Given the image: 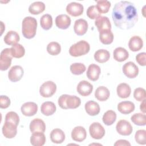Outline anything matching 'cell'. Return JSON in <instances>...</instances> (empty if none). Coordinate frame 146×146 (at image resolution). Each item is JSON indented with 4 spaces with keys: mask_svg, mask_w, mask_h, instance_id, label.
Masks as SVG:
<instances>
[{
    "mask_svg": "<svg viewBox=\"0 0 146 146\" xmlns=\"http://www.w3.org/2000/svg\"><path fill=\"white\" fill-rule=\"evenodd\" d=\"M131 120L135 124L139 126H144L146 124V116L144 113H135L131 116Z\"/></svg>",
    "mask_w": 146,
    "mask_h": 146,
    "instance_id": "37",
    "label": "cell"
},
{
    "mask_svg": "<svg viewBox=\"0 0 146 146\" xmlns=\"http://www.w3.org/2000/svg\"><path fill=\"white\" fill-rule=\"evenodd\" d=\"M139 71L138 67L132 62H127L123 67L124 74L130 79L136 78L139 74Z\"/></svg>",
    "mask_w": 146,
    "mask_h": 146,
    "instance_id": "10",
    "label": "cell"
},
{
    "mask_svg": "<svg viewBox=\"0 0 146 146\" xmlns=\"http://www.w3.org/2000/svg\"><path fill=\"white\" fill-rule=\"evenodd\" d=\"M135 139L139 144L144 145L146 144V131L144 129H139L136 132Z\"/></svg>",
    "mask_w": 146,
    "mask_h": 146,
    "instance_id": "41",
    "label": "cell"
},
{
    "mask_svg": "<svg viewBox=\"0 0 146 146\" xmlns=\"http://www.w3.org/2000/svg\"><path fill=\"white\" fill-rule=\"evenodd\" d=\"M45 9V5L43 2L37 1L31 3L29 7V11L34 15L39 14Z\"/></svg>",
    "mask_w": 146,
    "mask_h": 146,
    "instance_id": "33",
    "label": "cell"
},
{
    "mask_svg": "<svg viewBox=\"0 0 146 146\" xmlns=\"http://www.w3.org/2000/svg\"><path fill=\"white\" fill-rule=\"evenodd\" d=\"M37 28V21L36 19L31 17H25L22 23V33L23 36L27 39L34 38L36 34Z\"/></svg>",
    "mask_w": 146,
    "mask_h": 146,
    "instance_id": "2",
    "label": "cell"
},
{
    "mask_svg": "<svg viewBox=\"0 0 146 146\" xmlns=\"http://www.w3.org/2000/svg\"><path fill=\"white\" fill-rule=\"evenodd\" d=\"M84 11L83 6L78 2H71L66 7V11L72 17L81 15Z\"/></svg>",
    "mask_w": 146,
    "mask_h": 146,
    "instance_id": "12",
    "label": "cell"
},
{
    "mask_svg": "<svg viewBox=\"0 0 146 146\" xmlns=\"http://www.w3.org/2000/svg\"><path fill=\"white\" fill-rule=\"evenodd\" d=\"M102 120L106 125H111L116 120V113L112 110H108L104 113Z\"/></svg>",
    "mask_w": 146,
    "mask_h": 146,
    "instance_id": "34",
    "label": "cell"
},
{
    "mask_svg": "<svg viewBox=\"0 0 146 146\" xmlns=\"http://www.w3.org/2000/svg\"><path fill=\"white\" fill-rule=\"evenodd\" d=\"M85 110L87 114L90 116H96L100 112V107L99 104L93 100L87 102L85 104Z\"/></svg>",
    "mask_w": 146,
    "mask_h": 146,
    "instance_id": "24",
    "label": "cell"
},
{
    "mask_svg": "<svg viewBox=\"0 0 146 146\" xmlns=\"http://www.w3.org/2000/svg\"><path fill=\"white\" fill-rule=\"evenodd\" d=\"M90 49V46L89 43L82 40L72 44L69 49V53L72 56L78 57L87 54Z\"/></svg>",
    "mask_w": 146,
    "mask_h": 146,
    "instance_id": "4",
    "label": "cell"
},
{
    "mask_svg": "<svg viewBox=\"0 0 146 146\" xmlns=\"http://www.w3.org/2000/svg\"><path fill=\"white\" fill-rule=\"evenodd\" d=\"M56 85L52 81H47L43 83L39 88V93L42 97L50 98L56 92Z\"/></svg>",
    "mask_w": 146,
    "mask_h": 146,
    "instance_id": "6",
    "label": "cell"
},
{
    "mask_svg": "<svg viewBox=\"0 0 146 146\" xmlns=\"http://www.w3.org/2000/svg\"><path fill=\"white\" fill-rule=\"evenodd\" d=\"M23 69L20 66H13L8 72V78L12 82H17L20 80L23 75Z\"/></svg>",
    "mask_w": 146,
    "mask_h": 146,
    "instance_id": "11",
    "label": "cell"
},
{
    "mask_svg": "<svg viewBox=\"0 0 146 146\" xmlns=\"http://www.w3.org/2000/svg\"><path fill=\"white\" fill-rule=\"evenodd\" d=\"M88 29V23L83 19H79L75 21L74 30L76 34L81 36L85 34Z\"/></svg>",
    "mask_w": 146,
    "mask_h": 146,
    "instance_id": "17",
    "label": "cell"
},
{
    "mask_svg": "<svg viewBox=\"0 0 146 146\" xmlns=\"http://www.w3.org/2000/svg\"><path fill=\"white\" fill-rule=\"evenodd\" d=\"M87 132L85 128L82 126L75 127L71 132L72 139L78 142H82L86 139Z\"/></svg>",
    "mask_w": 146,
    "mask_h": 146,
    "instance_id": "16",
    "label": "cell"
},
{
    "mask_svg": "<svg viewBox=\"0 0 146 146\" xmlns=\"http://www.w3.org/2000/svg\"><path fill=\"white\" fill-rule=\"evenodd\" d=\"M110 95V92L108 89L104 86H100L98 87L95 92V98L100 102L107 100Z\"/></svg>",
    "mask_w": 146,
    "mask_h": 146,
    "instance_id": "27",
    "label": "cell"
},
{
    "mask_svg": "<svg viewBox=\"0 0 146 146\" xmlns=\"http://www.w3.org/2000/svg\"><path fill=\"white\" fill-rule=\"evenodd\" d=\"M89 132L91 136L95 139H100L105 135V129L102 125L98 122L92 123L89 127Z\"/></svg>",
    "mask_w": 146,
    "mask_h": 146,
    "instance_id": "7",
    "label": "cell"
},
{
    "mask_svg": "<svg viewBox=\"0 0 146 146\" xmlns=\"http://www.w3.org/2000/svg\"><path fill=\"white\" fill-rule=\"evenodd\" d=\"M10 105V99L6 95H1L0 96V107L2 109H5L9 107Z\"/></svg>",
    "mask_w": 146,
    "mask_h": 146,
    "instance_id": "45",
    "label": "cell"
},
{
    "mask_svg": "<svg viewBox=\"0 0 146 146\" xmlns=\"http://www.w3.org/2000/svg\"><path fill=\"white\" fill-rule=\"evenodd\" d=\"M133 96L136 100L139 102H142L144 99H145V90L141 87L136 88L134 91Z\"/></svg>",
    "mask_w": 146,
    "mask_h": 146,
    "instance_id": "43",
    "label": "cell"
},
{
    "mask_svg": "<svg viewBox=\"0 0 146 146\" xmlns=\"http://www.w3.org/2000/svg\"><path fill=\"white\" fill-rule=\"evenodd\" d=\"M76 90L80 95L87 96L90 95L92 92L93 86L86 80H82L78 84Z\"/></svg>",
    "mask_w": 146,
    "mask_h": 146,
    "instance_id": "15",
    "label": "cell"
},
{
    "mask_svg": "<svg viewBox=\"0 0 146 146\" xmlns=\"http://www.w3.org/2000/svg\"><path fill=\"white\" fill-rule=\"evenodd\" d=\"M95 25L97 27L99 32L104 30H111V24L107 17L99 16L95 21Z\"/></svg>",
    "mask_w": 146,
    "mask_h": 146,
    "instance_id": "13",
    "label": "cell"
},
{
    "mask_svg": "<svg viewBox=\"0 0 146 146\" xmlns=\"http://www.w3.org/2000/svg\"><path fill=\"white\" fill-rule=\"evenodd\" d=\"M11 52L13 57L15 58H21L23 57L25 54V48L21 44L17 43L12 46Z\"/></svg>",
    "mask_w": 146,
    "mask_h": 146,
    "instance_id": "36",
    "label": "cell"
},
{
    "mask_svg": "<svg viewBox=\"0 0 146 146\" xmlns=\"http://www.w3.org/2000/svg\"><path fill=\"white\" fill-rule=\"evenodd\" d=\"M140 108L141 111H142L144 113H145V99H144L141 103L140 104Z\"/></svg>",
    "mask_w": 146,
    "mask_h": 146,
    "instance_id": "48",
    "label": "cell"
},
{
    "mask_svg": "<svg viewBox=\"0 0 146 146\" xmlns=\"http://www.w3.org/2000/svg\"><path fill=\"white\" fill-rule=\"evenodd\" d=\"M71 18L67 15L60 14L55 18L56 26L60 29L65 30L68 28L71 25Z\"/></svg>",
    "mask_w": 146,
    "mask_h": 146,
    "instance_id": "18",
    "label": "cell"
},
{
    "mask_svg": "<svg viewBox=\"0 0 146 146\" xmlns=\"http://www.w3.org/2000/svg\"><path fill=\"white\" fill-rule=\"evenodd\" d=\"M50 139L54 143H62L65 139V134L62 129L55 128L52 129L50 133Z\"/></svg>",
    "mask_w": 146,
    "mask_h": 146,
    "instance_id": "23",
    "label": "cell"
},
{
    "mask_svg": "<svg viewBox=\"0 0 146 146\" xmlns=\"http://www.w3.org/2000/svg\"><path fill=\"white\" fill-rule=\"evenodd\" d=\"M113 55L114 59L119 62L127 60L129 57L128 52L124 48L121 47L116 48L113 51Z\"/></svg>",
    "mask_w": 146,
    "mask_h": 146,
    "instance_id": "26",
    "label": "cell"
},
{
    "mask_svg": "<svg viewBox=\"0 0 146 146\" xmlns=\"http://www.w3.org/2000/svg\"><path fill=\"white\" fill-rule=\"evenodd\" d=\"M96 6L100 14L107 13L111 7V2L107 0L98 1Z\"/></svg>",
    "mask_w": 146,
    "mask_h": 146,
    "instance_id": "40",
    "label": "cell"
},
{
    "mask_svg": "<svg viewBox=\"0 0 146 146\" xmlns=\"http://www.w3.org/2000/svg\"><path fill=\"white\" fill-rule=\"evenodd\" d=\"M20 39L19 34L14 31H9L4 37V42L8 45H14L17 44Z\"/></svg>",
    "mask_w": 146,
    "mask_h": 146,
    "instance_id": "30",
    "label": "cell"
},
{
    "mask_svg": "<svg viewBox=\"0 0 146 146\" xmlns=\"http://www.w3.org/2000/svg\"><path fill=\"white\" fill-rule=\"evenodd\" d=\"M47 51L51 55H57L61 51L60 45L58 42H51L48 44Z\"/></svg>",
    "mask_w": 146,
    "mask_h": 146,
    "instance_id": "39",
    "label": "cell"
},
{
    "mask_svg": "<svg viewBox=\"0 0 146 146\" xmlns=\"http://www.w3.org/2000/svg\"><path fill=\"white\" fill-rule=\"evenodd\" d=\"M12 58L11 48H6L1 51L0 55V70L1 71L7 70L10 67Z\"/></svg>",
    "mask_w": 146,
    "mask_h": 146,
    "instance_id": "5",
    "label": "cell"
},
{
    "mask_svg": "<svg viewBox=\"0 0 146 146\" xmlns=\"http://www.w3.org/2000/svg\"><path fill=\"white\" fill-rule=\"evenodd\" d=\"M135 104L130 101H123L117 105V110L123 114H129L135 110Z\"/></svg>",
    "mask_w": 146,
    "mask_h": 146,
    "instance_id": "25",
    "label": "cell"
},
{
    "mask_svg": "<svg viewBox=\"0 0 146 146\" xmlns=\"http://www.w3.org/2000/svg\"><path fill=\"white\" fill-rule=\"evenodd\" d=\"M110 57V54L108 51L104 49L97 50L94 54V59L100 63H103L107 62Z\"/></svg>",
    "mask_w": 146,
    "mask_h": 146,
    "instance_id": "31",
    "label": "cell"
},
{
    "mask_svg": "<svg viewBox=\"0 0 146 146\" xmlns=\"http://www.w3.org/2000/svg\"><path fill=\"white\" fill-rule=\"evenodd\" d=\"M112 18L117 28L128 30L133 27L138 21L137 11L132 3L121 1L115 5Z\"/></svg>",
    "mask_w": 146,
    "mask_h": 146,
    "instance_id": "1",
    "label": "cell"
},
{
    "mask_svg": "<svg viewBox=\"0 0 146 146\" xmlns=\"http://www.w3.org/2000/svg\"><path fill=\"white\" fill-rule=\"evenodd\" d=\"M99 39L104 44H110L113 40V34L111 30H104L99 32Z\"/></svg>",
    "mask_w": 146,
    "mask_h": 146,
    "instance_id": "32",
    "label": "cell"
},
{
    "mask_svg": "<svg viewBox=\"0 0 146 146\" xmlns=\"http://www.w3.org/2000/svg\"><path fill=\"white\" fill-rule=\"evenodd\" d=\"M145 56H146V53L143 52H140L136 56V60L141 66H145L146 65V62H145Z\"/></svg>",
    "mask_w": 146,
    "mask_h": 146,
    "instance_id": "46",
    "label": "cell"
},
{
    "mask_svg": "<svg viewBox=\"0 0 146 146\" xmlns=\"http://www.w3.org/2000/svg\"><path fill=\"white\" fill-rule=\"evenodd\" d=\"M17 125L9 121H5L2 127V133L7 139L14 138L17 133Z\"/></svg>",
    "mask_w": 146,
    "mask_h": 146,
    "instance_id": "8",
    "label": "cell"
},
{
    "mask_svg": "<svg viewBox=\"0 0 146 146\" xmlns=\"http://www.w3.org/2000/svg\"><path fill=\"white\" fill-rule=\"evenodd\" d=\"M100 72L101 70L99 66L95 64H91L88 66L86 74L90 80L96 81L99 79Z\"/></svg>",
    "mask_w": 146,
    "mask_h": 146,
    "instance_id": "19",
    "label": "cell"
},
{
    "mask_svg": "<svg viewBox=\"0 0 146 146\" xmlns=\"http://www.w3.org/2000/svg\"><path fill=\"white\" fill-rule=\"evenodd\" d=\"M115 146H119V145H131V144L125 140H119L116 141V142L114 144Z\"/></svg>",
    "mask_w": 146,
    "mask_h": 146,
    "instance_id": "47",
    "label": "cell"
},
{
    "mask_svg": "<svg viewBox=\"0 0 146 146\" xmlns=\"http://www.w3.org/2000/svg\"><path fill=\"white\" fill-rule=\"evenodd\" d=\"M45 142L46 137L43 132H34L31 136L30 143L34 146H42L45 144Z\"/></svg>",
    "mask_w": 146,
    "mask_h": 146,
    "instance_id": "22",
    "label": "cell"
},
{
    "mask_svg": "<svg viewBox=\"0 0 146 146\" xmlns=\"http://www.w3.org/2000/svg\"><path fill=\"white\" fill-rule=\"evenodd\" d=\"M21 110L23 115L26 116H32L36 113L38 106L34 102H26L21 106Z\"/></svg>",
    "mask_w": 146,
    "mask_h": 146,
    "instance_id": "14",
    "label": "cell"
},
{
    "mask_svg": "<svg viewBox=\"0 0 146 146\" xmlns=\"http://www.w3.org/2000/svg\"><path fill=\"white\" fill-rule=\"evenodd\" d=\"M30 129L32 133L36 132H44L46 130V124L43 120L36 118L33 119L30 124Z\"/></svg>",
    "mask_w": 146,
    "mask_h": 146,
    "instance_id": "20",
    "label": "cell"
},
{
    "mask_svg": "<svg viewBox=\"0 0 146 146\" xmlns=\"http://www.w3.org/2000/svg\"><path fill=\"white\" fill-rule=\"evenodd\" d=\"M40 23L41 27L45 30H48L51 28L52 26V16L48 14H44L42 16L40 19Z\"/></svg>",
    "mask_w": 146,
    "mask_h": 146,
    "instance_id": "35",
    "label": "cell"
},
{
    "mask_svg": "<svg viewBox=\"0 0 146 146\" xmlns=\"http://www.w3.org/2000/svg\"><path fill=\"white\" fill-rule=\"evenodd\" d=\"M56 110V106L52 102H45L42 104L40 107V111L45 116H50L54 114Z\"/></svg>",
    "mask_w": 146,
    "mask_h": 146,
    "instance_id": "28",
    "label": "cell"
},
{
    "mask_svg": "<svg viewBox=\"0 0 146 146\" xmlns=\"http://www.w3.org/2000/svg\"><path fill=\"white\" fill-rule=\"evenodd\" d=\"M116 91L117 95L120 98L125 99L129 96L131 93V89L128 84L121 83L117 86Z\"/></svg>",
    "mask_w": 146,
    "mask_h": 146,
    "instance_id": "29",
    "label": "cell"
},
{
    "mask_svg": "<svg viewBox=\"0 0 146 146\" xmlns=\"http://www.w3.org/2000/svg\"><path fill=\"white\" fill-rule=\"evenodd\" d=\"M86 70L85 65L82 63H74L70 66V71L72 74L79 75L82 74Z\"/></svg>",
    "mask_w": 146,
    "mask_h": 146,
    "instance_id": "38",
    "label": "cell"
},
{
    "mask_svg": "<svg viewBox=\"0 0 146 146\" xmlns=\"http://www.w3.org/2000/svg\"><path fill=\"white\" fill-rule=\"evenodd\" d=\"M5 121H11L18 125L19 123V117L16 112L10 111L6 113L5 116Z\"/></svg>",
    "mask_w": 146,
    "mask_h": 146,
    "instance_id": "44",
    "label": "cell"
},
{
    "mask_svg": "<svg viewBox=\"0 0 146 146\" xmlns=\"http://www.w3.org/2000/svg\"><path fill=\"white\" fill-rule=\"evenodd\" d=\"M80 99L75 95L63 94L58 99V104L62 109L76 108L80 105Z\"/></svg>",
    "mask_w": 146,
    "mask_h": 146,
    "instance_id": "3",
    "label": "cell"
},
{
    "mask_svg": "<svg viewBox=\"0 0 146 146\" xmlns=\"http://www.w3.org/2000/svg\"><path fill=\"white\" fill-rule=\"evenodd\" d=\"M117 132L121 135L128 136L132 132L133 128L130 123L125 120H119L116 126Z\"/></svg>",
    "mask_w": 146,
    "mask_h": 146,
    "instance_id": "9",
    "label": "cell"
},
{
    "mask_svg": "<svg viewBox=\"0 0 146 146\" xmlns=\"http://www.w3.org/2000/svg\"><path fill=\"white\" fill-rule=\"evenodd\" d=\"M143 46V41L140 36L135 35L130 38L128 42V47L132 51H138L141 49Z\"/></svg>",
    "mask_w": 146,
    "mask_h": 146,
    "instance_id": "21",
    "label": "cell"
},
{
    "mask_svg": "<svg viewBox=\"0 0 146 146\" xmlns=\"http://www.w3.org/2000/svg\"><path fill=\"white\" fill-rule=\"evenodd\" d=\"M86 13L88 17L92 19H97L99 16H100L101 14L100 12L98 11L96 6L94 5H92L88 7V8L87 10Z\"/></svg>",
    "mask_w": 146,
    "mask_h": 146,
    "instance_id": "42",
    "label": "cell"
}]
</instances>
